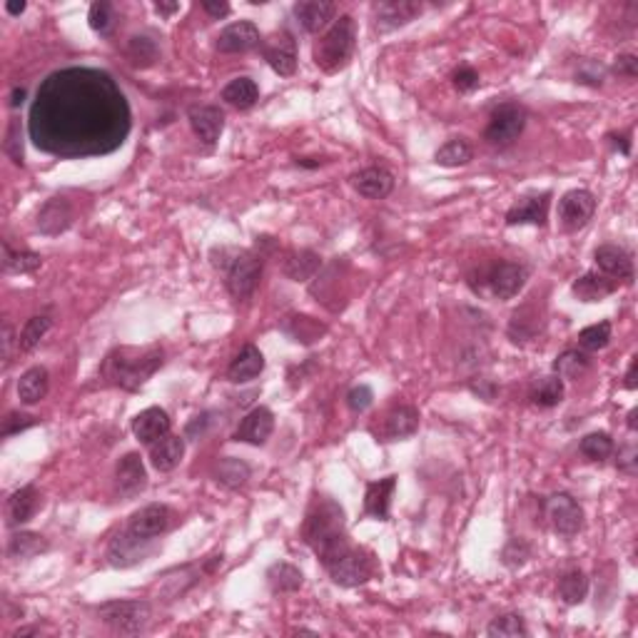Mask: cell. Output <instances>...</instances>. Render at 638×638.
Instances as JSON below:
<instances>
[{
    "label": "cell",
    "instance_id": "obj_1",
    "mask_svg": "<svg viewBox=\"0 0 638 638\" xmlns=\"http://www.w3.org/2000/svg\"><path fill=\"white\" fill-rule=\"evenodd\" d=\"M128 130L122 95L110 78L90 71L53 75L38 93L33 138L50 153L85 155L110 150Z\"/></svg>",
    "mask_w": 638,
    "mask_h": 638
},
{
    "label": "cell",
    "instance_id": "obj_2",
    "mask_svg": "<svg viewBox=\"0 0 638 638\" xmlns=\"http://www.w3.org/2000/svg\"><path fill=\"white\" fill-rule=\"evenodd\" d=\"M302 539L324 567L334 564L340 556L352 549L344 532V508L327 497L315 499L307 519L302 524Z\"/></svg>",
    "mask_w": 638,
    "mask_h": 638
},
{
    "label": "cell",
    "instance_id": "obj_3",
    "mask_svg": "<svg viewBox=\"0 0 638 638\" xmlns=\"http://www.w3.org/2000/svg\"><path fill=\"white\" fill-rule=\"evenodd\" d=\"M163 366L160 347H120L105 359L103 374L110 384L125 391H138Z\"/></svg>",
    "mask_w": 638,
    "mask_h": 638
},
{
    "label": "cell",
    "instance_id": "obj_4",
    "mask_svg": "<svg viewBox=\"0 0 638 638\" xmlns=\"http://www.w3.org/2000/svg\"><path fill=\"white\" fill-rule=\"evenodd\" d=\"M357 46V23L352 15H340L332 28L319 38L312 50V60L319 71L340 72L349 65Z\"/></svg>",
    "mask_w": 638,
    "mask_h": 638
},
{
    "label": "cell",
    "instance_id": "obj_5",
    "mask_svg": "<svg viewBox=\"0 0 638 638\" xmlns=\"http://www.w3.org/2000/svg\"><path fill=\"white\" fill-rule=\"evenodd\" d=\"M97 618L107 628H113L115 634L132 636L147 626V621L153 618V609L147 601H138V599L135 601H110L97 609Z\"/></svg>",
    "mask_w": 638,
    "mask_h": 638
},
{
    "label": "cell",
    "instance_id": "obj_6",
    "mask_svg": "<svg viewBox=\"0 0 638 638\" xmlns=\"http://www.w3.org/2000/svg\"><path fill=\"white\" fill-rule=\"evenodd\" d=\"M262 277V255L255 252H235V257L225 264L227 292L235 299H248L255 295Z\"/></svg>",
    "mask_w": 638,
    "mask_h": 638
},
{
    "label": "cell",
    "instance_id": "obj_7",
    "mask_svg": "<svg viewBox=\"0 0 638 638\" xmlns=\"http://www.w3.org/2000/svg\"><path fill=\"white\" fill-rule=\"evenodd\" d=\"M524 128H526V110L519 103H507L491 113L484 130V140L494 147H508L519 140Z\"/></svg>",
    "mask_w": 638,
    "mask_h": 638
},
{
    "label": "cell",
    "instance_id": "obj_8",
    "mask_svg": "<svg viewBox=\"0 0 638 638\" xmlns=\"http://www.w3.org/2000/svg\"><path fill=\"white\" fill-rule=\"evenodd\" d=\"M546 519L551 521L556 533L561 536H576L583 529V508L571 494H551L546 499Z\"/></svg>",
    "mask_w": 638,
    "mask_h": 638
},
{
    "label": "cell",
    "instance_id": "obj_9",
    "mask_svg": "<svg viewBox=\"0 0 638 638\" xmlns=\"http://www.w3.org/2000/svg\"><path fill=\"white\" fill-rule=\"evenodd\" d=\"M330 571L332 581L342 589H355V586H362L366 581L374 576V564L372 558L362 551H355L349 549L347 554H342L334 564L327 567Z\"/></svg>",
    "mask_w": 638,
    "mask_h": 638
},
{
    "label": "cell",
    "instance_id": "obj_10",
    "mask_svg": "<svg viewBox=\"0 0 638 638\" xmlns=\"http://www.w3.org/2000/svg\"><path fill=\"white\" fill-rule=\"evenodd\" d=\"M153 539H142L130 529L118 533L107 546V564L115 568H130L153 554Z\"/></svg>",
    "mask_w": 638,
    "mask_h": 638
},
{
    "label": "cell",
    "instance_id": "obj_11",
    "mask_svg": "<svg viewBox=\"0 0 638 638\" xmlns=\"http://www.w3.org/2000/svg\"><path fill=\"white\" fill-rule=\"evenodd\" d=\"M596 213V197L589 189H571L558 200V220L567 232H579L592 222Z\"/></svg>",
    "mask_w": 638,
    "mask_h": 638
},
{
    "label": "cell",
    "instance_id": "obj_12",
    "mask_svg": "<svg viewBox=\"0 0 638 638\" xmlns=\"http://www.w3.org/2000/svg\"><path fill=\"white\" fill-rule=\"evenodd\" d=\"M526 280H529V270L521 262H499L486 277V287L494 295V299L507 302L519 295Z\"/></svg>",
    "mask_w": 638,
    "mask_h": 638
},
{
    "label": "cell",
    "instance_id": "obj_13",
    "mask_svg": "<svg viewBox=\"0 0 638 638\" xmlns=\"http://www.w3.org/2000/svg\"><path fill=\"white\" fill-rule=\"evenodd\" d=\"M422 11H424L422 3H414V0H384V3H374L372 18L379 33H391L402 25L412 23L416 15H422Z\"/></svg>",
    "mask_w": 638,
    "mask_h": 638
},
{
    "label": "cell",
    "instance_id": "obj_14",
    "mask_svg": "<svg viewBox=\"0 0 638 638\" xmlns=\"http://www.w3.org/2000/svg\"><path fill=\"white\" fill-rule=\"evenodd\" d=\"M175 524V511L167 507V504H147L140 511L132 514L128 529L132 533H138L142 539H157Z\"/></svg>",
    "mask_w": 638,
    "mask_h": 638
},
{
    "label": "cell",
    "instance_id": "obj_15",
    "mask_svg": "<svg viewBox=\"0 0 638 638\" xmlns=\"http://www.w3.org/2000/svg\"><path fill=\"white\" fill-rule=\"evenodd\" d=\"M416 429H419V412L414 407L402 404L382 416V424L379 429H374V434L382 441H402V439L414 437Z\"/></svg>",
    "mask_w": 638,
    "mask_h": 638
},
{
    "label": "cell",
    "instance_id": "obj_16",
    "mask_svg": "<svg viewBox=\"0 0 638 638\" xmlns=\"http://www.w3.org/2000/svg\"><path fill=\"white\" fill-rule=\"evenodd\" d=\"M262 55L267 60V65L273 68L277 75L290 78L297 71V50L295 38L290 33H274L267 43H262Z\"/></svg>",
    "mask_w": 638,
    "mask_h": 638
},
{
    "label": "cell",
    "instance_id": "obj_17",
    "mask_svg": "<svg viewBox=\"0 0 638 638\" xmlns=\"http://www.w3.org/2000/svg\"><path fill=\"white\" fill-rule=\"evenodd\" d=\"M188 120L195 138L207 147H213L225 130V113L214 105H192L188 110Z\"/></svg>",
    "mask_w": 638,
    "mask_h": 638
},
{
    "label": "cell",
    "instance_id": "obj_18",
    "mask_svg": "<svg viewBox=\"0 0 638 638\" xmlns=\"http://www.w3.org/2000/svg\"><path fill=\"white\" fill-rule=\"evenodd\" d=\"M147 486V472H145V464L138 451L125 454L115 466V489L122 499L138 497L140 491H145Z\"/></svg>",
    "mask_w": 638,
    "mask_h": 638
},
{
    "label": "cell",
    "instance_id": "obj_19",
    "mask_svg": "<svg viewBox=\"0 0 638 638\" xmlns=\"http://www.w3.org/2000/svg\"><path fill=\"white\" fill-rule=\"evenodd\" d=\"M274 432V414L267 407H255L252 412L239 422L235 429V441L242 444H252V447H262L267 439L273 437Z\"/></svg>",
    "mask_w": 638,
    "mask_h": 638
},
{
    "label": "cell",
    "instance_id": "obj_20",
    "mask_svg": "<svg viewBox=\"0 0 638 638\" xmlns=\"http://www.w3.org/2000/svg\"><path fill=\"white\" fill-rule=\"evenodd\" d=\"M549 207H551V192H541V195H532L516 202L507 213V225H539L544 227L549 220Z\"/></svg>",
    "mask_w": 638,
    "mask_h": 638
},
{
    "label": "cell",
    "instance_id": "obj_21",
    "mask_svg": "<svg viewBox=\"0 0 638 638\" xmlns=\"http://www.w3.org/2000/svg\"><path fill=\"white\" fill-rule=\"evenodd\" d=\"M593 260L599 273L614 277L616 282H631L634 280V260L626 249L618 248V245H601V248L593 252Z\"/></svg>",
    "mask_w": 638,
    "mask_h": 638
},
{
    "label": "cell",
    "instance_id": "obj_22",
    "mask_svg": "<svg viewBox=\"0 0 638 638\" xmlns=\"http://www.w3.org/2000/svg\"><path fill=\"white\" fill-rule=\"evenodd\" d=\"M170 416H167L165 409L160 407H150L140 412L135 419H132V434L135 439L145 444V447H153L155 441H160L163 437L170 434Z\"/></svg>",
    "mask_w": 638,
    "mask_h": 638
},
{
    "label": "cell",
    "instance_id": "obj_23",
    "mask_svg": "<svg viewBox=\"0 0 638 638\" xmlns=\"http://www.w3.org/2000/svg\"><path fill=\"white\" fill-rule=\"evenodd\" d=\"M260 30L257 25L249 21H239V23L227 25L225 30L217 36V50L220 53H248L260 46Z\"/></svg>",
    "mask_w": 638,
    "mask_h": 638
},
{
    "label": "cell",
    "instance_id": "obj_24",
    "mask_svg": "<svg viewBox=\"0 0 638 638\" xmlns=\"http://www.w3.org/2000/svg\"><path fill=\"white\" fill-rule=\"evenodd\" d=\"M352 188L366 200H382L394 189V175L387 167H365L352 175Z\"/></svg>",
    "mask_w": 638,
    "mask_h": 638
},
{
    "label": "cell",
    "instance_id": "obj_25",
    "mask_svg": "<svg viewBox=\"0 0 638 638\" xmlns=\"http://www.w3.org/2000/svg\"><path fill=\"white\" fill-rule=\"evenodd\" d=\"M72 225V205L65 197H53L47 200L40 213H38V230L43 235L55 237L65 232Z\"/></svg>",
    "mask_w": 638,
    "mask_h": 638
},
{
    "label": "cell",
    "instance_id": "obj_26",
    "mask_svg": "<svg viewBox=\"0 0 638 638\" xmlns=\"http://www.w3.org/2000/svg\"><path fill=\"white\" fill-rule=\"evenodd\" d=\"M295 18L305 33H319L334 21V3H330V0H302L295 5Z\"/></svg>",
    "mask_w": 638,
    "mask_h": 638
},
{
    "label": "cell",
    "instance_id": "obj_27",
    "mask_svg": "<svg viewBox=\"0 0 638 638\" xmlns=\"http://www.w3.org/2000/svg\"><path fill=\"white\" fill-rule=\"evenodd\" d=\"M264 372V355L255 344H248L239 349V355L232 359V365L227 366V379L232 384H245V382H252L257 379Z\"/></svg>",
    "mask_w": 638,
    "mask_h": 638
},
{
    "label": "cell",
    "instance_id": "obj_28",
    "mask_svg": "<svg viewBox=\"0 0 638 638\" xmlns=\"http://www.w3.org/2000/svg\"><path fill=\"white\" fill-rule=\"evenodd\" d=\"M616 290H618V282L614 277L601 273H586L571 284V292L581 302H603L606 297L614 295Z\"/></svg>",
    "mask_w": 638,
    "mask_h": 638
},
{
    "label": "cell",
    "instance_id": "obj_29",
    "mask_svg": "<svg viewBox=\"0 0 638 638\" xmlns=\"http://www.w3.org/2000/svg\"><path fill=\"white\" fill-rule=\"evenodd\" d=\"M394 486H397V476H384V479H379V482L366 484L365 511L369 514V516H374V519L379 521L390 519Z\"/></svg>",
    "mask_w": 638,
    "mask_h": 638
},
{
    "label": "cell",
    "instance_id": "obj_30",
    "mask_svg": "<svg viewBox=\"0 0 638 638\" xmlns=\"http://www.w3.org/2000/svg\"><path fill=\"white\" fill-rule=\"evenodd\" d=\"M182 457H185V439L175 437V434H167L150 447V464L163 474L178 469Z\"/></svg>",
    "mask_w": 638,
    "mask_h": 638
},
{
    "label": "cell",
    "instance_id": "obj_31",
    "mask_svg": "<svg viewBox=\"0 0 638 638\" xmlns=\"http://www.w3.org/2000/svg\"><path fill=\"white\" fill-rule=\"evenodd\" d=\"M322 267V257L312 249H292L284 255L282 273L295 282H309Z\"/></svg>",
    "mask_w": 638,
    "mask_h": 638
},
{
    "label": "cell",
    "instance_id": "obj_32",
    "mask_svg": "<svg viewBox=\"0 0 638 638\" xmlns=\"http://www.w3.org/2000/svg\"><path fill=\"white\" fill-rule=\"evenodd\" d=\"M43 507V497L36 486L28 484L21 486L11 499H8V516H11L13 526L28 524L38 514V508Z\"/></svg>",
    "mask_w": 638,
    "mask_h": 638
},
{
    "label": "cell",
    "instance_id": "obj_33",
    "mask_svg": "<svg viewBox=\"0 0 638 638\" xmlns=\"http://www.w3.org/2000/svg\"><path fill=\"white\" fill-rule=\"evenodd\" d=\"M47 387H50V374H47L46 366H33L18 379V397H21V402L30 407V404L46 399Z\"/></svg>",
    "mask_w": 638,
    "mask_h": 638
},
{
    "label": "cell",
    "instance_id": "obj_34",
    "mask_svg": "<svg viewBox=\"0 0 638 638\" xmlns=\"http://www.w3.org/2000/svg\"><path fill=\"white\" fill-rule=\"evenodd\" d=\"M50 544L46 541V536H40L36 532H18L11 536V544H8V556L15 561H30L36 556L46 554Z\"/></svg>",
    "mask_w": 638,
    "mask_h": 638
},
{
    "label": "cell",
    "instance_id": "obj_35",
    "mask_svg": "<svg viewBox=\"0 0 638 638\" xmlns=\"http://www.w3.org/2000/svg\"><path fill=\"white\" fill-rule=\"evenodd\" d=\"M267 583H270L273 593H295L302 589L305 576L297 567L280 561V564H273L267 568Z\"/></svg>",
    "mask_w": 638,
    "mask_h": 638
},
{
    "label": "cell",
    "instance_id": "obj_36",
    "mask_svg": "<svg viewBox=\"0 0 638 638\" xmlns=\"http://www.w3.org/2000/svg\"><path fill=\"white\" fill-rule=\"evenodd\" d=\"M257 97H260V88L252 78H235L222 90V100L227 105L237 107V110H249L257 103Z\"/></svg>",
    "mask_w": 638,
    "mask_h": 638
},
{
    "label": "cell",
    "instance_id": "obj_37",
    "mask_svg": "<svg viewBox=\"0 0 638 638\" xmlns=\"http://www.w3.org/2000/svg\"><path fill=\"white\" fill-rule=\"evenodd\" d=\"M214 476H217V482L227 486V489H242V486L249 482L252 469H249L248 461L235 459V457H225V459H220V464L214 466Z\"/></svg>",
    "mask_w": 638,
    "mask_h": 638
},
{
    "label": "cell",
    "instance_id": "obj_38",
    "mask_svg": "<svg viewBox=\"0 0 638 638\" xmlns=\"http://www.w3.org/2000/svg\"><path fill=\"white\" fill-rule=\"evenodd\" d=\"M558 596L567 606H579L586 601L589 596V576L579 571V568H571L567 571L561 581H558Z\"/></svg>",
    "mask_w": 638,
    "mask_h": 638
},
{
    "label": "cell",
    "instance_id": "obj_39",
    "mask_svg": "<svg viewBox=\"0 0 638 638\" xmlns=\"http://www.w3.org/2000/svg\"><path fill=\"white\" fill-rule=\"evenodd\" d=\"M43 267V257L38 252L23 249V252H13L11 245H3V270L15 274H33Z\"/></svg>",
    "mask_w": 638,
    "mask_h": 638
},
{
    "label": "cell",
    "instance_id": "obj_40",
    "mask_svg": "<svg viewBox=\"0 0 638 638\" xmlns=\"http://www.w3.org/2000/svg\"><path fill=\"white\" fill-rule=\"evenodd\" d=\"M472 145L466 140H461V138H454V140L444 142L434 153V163L441 167H464L472 163Z\"/></svg>",
    "mask_w": 638,
    "mask_h": 638
},
{
    "label": "cell",
    "instance_id": "obj_41",
    "mask_svg": "<svg viewBox=\"0 0 638 638\" xmlns=\"http://www.w3.org/2000/svg\"><path fill=\"white\" fill-rule=\"evenodd\" d=\"M50 330H53V317H47V315L30 317L25 322L21 337H18V349H21V352H33L38 344L46 340V334Z\"/></svg>",
    "mask_w": 638,
    "mask_h": 638
},
{
    "label": "cell",
    "instance_id": "obj_42",
    "mask_svg": "<svg viewBox=\"0 0 638 638\" xmlns=\"http://www.w3.org/2000/svg\"><path fill=\"white\" fill-rule=\"evenodd\" d=\"M282 330L287 332L295 342H302V344L317 342L319 337L324 334V327H322L319 322H315L312 317H302V315H295V317L284 319Z\"/></svg>",
    "mask_w": 638,
    "mask_h": 638
},
{
    "label": "cell",
    "instance_id": "obj_43",
    "mask_svg": "<svg viewBox=\"0 0 638 638\" xmlns=\"http://www.w3.org/2000/svg\"><path fill=\"white\" fill-rule=\"evenodd\" d=\"M564 402V379L561 377H544L532 391V404L541 409H551Z\"/></svg>",
    "mask_w": 638,
    "mask_h": 638
},
{
    "label": "cell",
    "instance_id": "obj_44",
    "mask_svg": "<svg viewBox=\"0 0 638 638\" xmlns=\"http://www.w3.org/2000/svg\"><path fill=\"white\" fill-rule=\"evenodd\" d=\"M589 357L583 355V352H579V349H568V352H564V355L556 357L554 362V372L556 377L561 379H579L586 369H589Z\"/></svg>",
    "mask_w": 638,
    "mask_h": 638
},
{
    "label": "cell",
    "instance_id": "obj_45",
    "mask_svg": "<svg viewBox=\"0 0 638 638\" xmlns=\"http://www.w3.org/2000/svg\"><path fill=\"white\" fill-rule=\"evenodd\" d=\"M581 454L589 461H603L614 454V439L609 437L606 432H593L581 439Z\"/></svg>",
    "mask_w": 638,
    "mask_h": 638
},
{
    "label": "cell",
    "instance_id": "obj_46",
    "mask_svg": "<svg viewBox=\"0 0 638 638\" xmlns=\"http://www.w3.org/2000/svg\"><path fill=\"white\" fill-rule=\"evenodd\" d=\"M486 634L491 638H521L529 636V628H526V624H524V618H521L519 614H507L494 618V621L489 624V628H486Z\"/></svg>",
    "mask_w": 638,
    "mask_h": 638
},
{
    "label": "cell",
    "instance_id": "obj_47",
    "mask_svg": "<svg viewBox=\"0 0 638 638\" xmlns=\"http://www.w3.org/2000/svg\"><path fill=\"white\" fill-rule=\"evenodd\" d=\"M128 58H130L132 65H138V68H150L155 60H157V46H155V40L145 36L130 38V43H128Z\"/></svg>",
    "mask_w": 638,
    "mask_h": 638
},
{
    "label": "cell",
    "instance_id": "obj_48",
    "mask_svg": "<svg viewBox=\"0 0 638 638\" xmlns=\"http://www.w3.org/2000/svg\"><path fill=\"white\" fill-rule=\"evenodd\" d=\"M609 342H611V322H599L579 332V344L589 352H599Z\"/></svg>",
    "mask_w": 638,
    "mask_h": 638
},
{
    "label": "cell",
    "instance_id": "obj_49",
    "mask_svg": "<svg viewBox=\"0 0 638 638\" xmlns=\"http://www.w3.org/2000/svg\"><path fill=\"white\" fill-rule=\"evenodd\" d=\"M532 554L533 549L526 539H508V544L501 551V564L508 568H519L532 558Z\"/></svg>",
    "mask_w": 638,
    "mask_h": 638
},
{
    "label": "cell",
    "instance_id": "obj_50",
    "mask_svg": "<svg viewBox=\"0 0 638 638\" xmlns=\"http://www.w3.org/2000/svg\"><path fill=\"white\" fill-rule=\"evenodd\" d=\"M88 21H90V28L95 33H107L113 23H115V13L110 8V3H93L90 5V13H88Z\"/></svg>",
    "mask_w": 638,
    "mask_h": 638
},
{
    "label": "cell",
    "instance_id": "obj_51",
    "mask_svg": "<svg viewBox=\"0 0 638 638\" xmlns=\"http://www.w3.org/2000/svg\"><path fill=\"white\" fill-rule=\"evenodd\" d=\"M372 402H374V391L366 384H359V387H355L347 394V404H349L352 412H366L372 407Z\"/></svg>",
    "mask_w": 638,
    "mask_h": 638
},
{
    "label": "cell",
    "instance_id": "obj_52",
    "mask_svg": "<svg viewBox=\"0 0 638 638\" xmlns=\"http://www.w3.org/2000/svg\"><path fill=\"white\" fill-rule=\"evenodd\" d=\"M454 88L459 90V93H472V90H476L479 88V72L474 71V68H469V65H464V68H459V71L454 72Z\"/></svg>",
    "mask_w": 638,
    "mask_h": 638
},
{
    "label": "cell",
    "instance_id": "obj_53",
    "mask_svg": "<svg viewBox=\"0 0 638 638\" xmlns=\"http://www.w3.org/2000/svg\"><path fill=\"white\" fill-rule=\"evenodd\" d=\"M18 132H21L18 122H11V128H8V140H5V153L11 155L13 163L23 165V142H21V138H18Z\"/></svg>",
    "mask_w": 638,
    "mask_h": 638
},
{
    "label": "cell",
    "instance_id": "obj_54",
    "mask_svg": "<svg viewBox=\"0 0 638 638\" xmlns=\"http://www.w3.org/2000/svg\"><path fill=\"white\" fill-rule=\"evenodd\" d=\"M33 424H36V419H33V416H28V414H11V416L5 419L3 434H5V437H13V434H18V432L30 429Z\"/></svg>",
    "mask_w": 638,
    "mask_h": 638
},
{
    "label": "cell",
    "instance_id": "obj_55",
    "mask_svg": "<svg viewBox=\"0 0 638 638\" xmlns=\"http://www.w3.org/2000/svg\"><path fill=\"white\" fill-rule=\"evenodd\" d=\"M616 72L626 75V78H636L638 75V60L634 55H618L616 58Z\"/></svg>",
    "mask_w": 638,
    "mask_h": 638
},
{
    "label": "cell",
    "instance_id": "obj_56",
    "mask_svg": "<svg viewBox=\"0 0 638 638\" xmlns=\"http://www.w3.org/2000/svg\"><path fill=\"white\" fill-rule=\"evenodd\" d=\"M202 8H205V13H210L213 18H225L232 11L227 0H202Z\"/></svg>",
    "mask_w": 638,
    "mask_h": 638
},
{
    "label": "cell",
    "instance_id": "obj_57",
    "mask_svg": "<svg viewBox=\"0 0 638 638\" xmlns=\"http://www.w3.org/2000/svg\"><path fill=\"white\" fill-rule=\"evenodd\" d=\"M469 387H472L474 394H479V397H482V399H486V402H491V399H494V394H497V390H494V384H486L484 379H479V382H472Z\"/></svg>",
    "mask_w": 638,
    "mask_h": 638
},
{
    "label": "cell",
    "instance_id": "obj_58",
    "mask_svg": "<svg viewBox=\"0 0 638 638\" xmlns=\"http://www.w3.org/2000/svg\"><path fill=\"white\" fill-rule=\"evenodd\" d=\"M636 372H638V357H634V359H631V365H628L626 382H624V387H626V390H636V387H638Z\"/></svg>",
    "mask_w": 638,
    "mask_h": 638
},
{
    "label": "cell",
    "instance_id": "obj_59",
    "mask_svg": "<svg viewBox=\"0 0 638 638\" xmlns=\"http://www.w3.org/2000/svg\"><path fill=\"white\" fill-rule=\"evenodd\" d=\"M609 140L614 145L616 150H621L624 155L631 153V142H628V135H609Z\"/></svg>",
    "mask_w": 638,
    "mask_h": 638
},
{
    "label": "cell",
    "instance_id": "obj_60",
    "mask_svg": "<svg viewBox=\"0 0 638 638\" xmlns=\"http://www.w3.org/2000/svg\"><path fill=\"white\" fill-rule=\"evenodd\" d=\"M11 344H13V330L11 327H5V330H3V359H5V366H8V362H11Z\"/></svg>",
    "mask_w": 638,
    "mask_h": 638
},
{
    "label": "cell",
    "instance_id": "obj_61",
    "mask_svg": "<svg viewBox=\"0 0 638 638\" xmlns=\"http://www.w3.org/2000/svg\"><path fill=\"white\" fill-rule=\"evenodd\" d=\"M155 11L163 13V15H172V13L180 11V3H163V0H157V3H155Z\"/></svg>",
    "mask_w": 638,
    "mask_h": 638
},
{
    "label": "cell",
    "instance_id": "obj_62",
    "mask_svg": "<svg viewBox=\"0 0 638 638\" xmlns=\"http://www.w3.org/2000/svg\"><path fill=\"white\" fill-rule=\"evenodd\" d=\"M23 100H25V90H23V88H15V90H13V95H11V105L13 107H21V105H23Z\"/></svg>",
    "mask_w": 638,
    "mask_h": 638
},
{
    "label": "cell",
    "instance_id": "obj_63",
    "mask_svg": "<svg viewBox=\"0 0 638 638\" xmlns=\"http://www.w3.org/2000/svg\"><path fill=\"white\" fill-rule=\"evenodd\" d=\"M5 11L11 13V15H21L25 11V3L23 0L21 3H5Z\"/></svg>",
    "mask_w": 638,
    "mask_h": 638
},
{
    "label": "cell",
    "instance_id": "obj_64",
    "mask_svg": "<svg viewBox=\"0 0 638 638\" xmlns=\"http://www.w3.org/2000/svg\"><path fill=\"white\" fill-rule=\"evenodd\" d=\"M628 426H631V429H636V409L628 414Z\"/></svg>",
    "mask_w": 638,
    "mask_h": 638
}]
</instances>
